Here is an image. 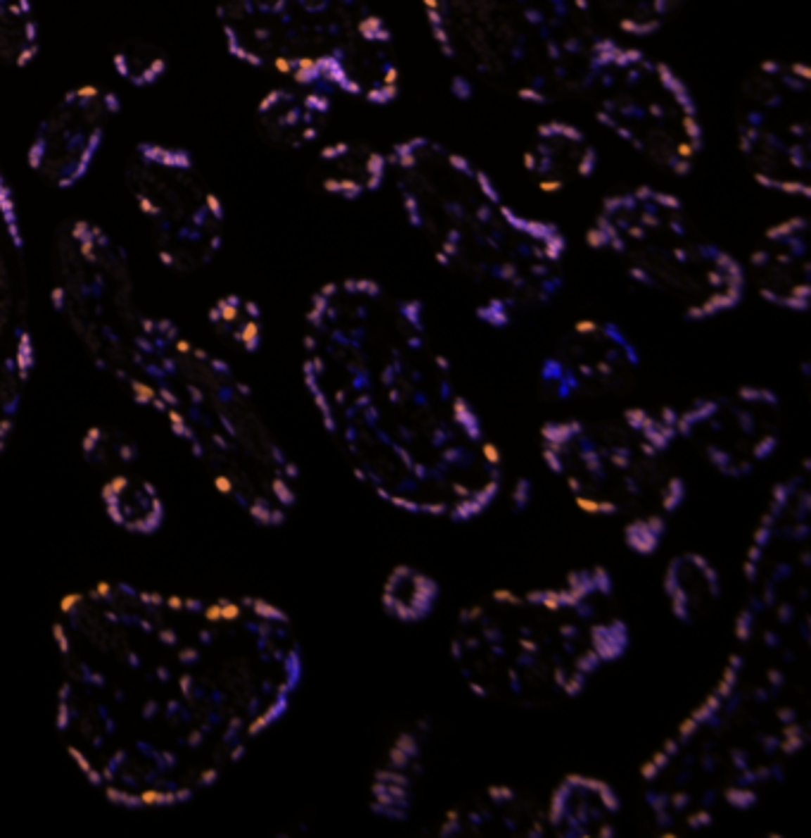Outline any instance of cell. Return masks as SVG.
Here are the masks:
<instances>
[{"instance_id": "6da1fadb", "label": "cell", "mask_w": 811, "mask_h": 838, "mask_svg": "<svg viewBox=\"0 0 811 838\" xmlns=\"http://www.w3.org/2000/svg\"><path fill=\"white\" fill-rule=\"evenodd\" d=\"M55 727L98 796L191 803L290 712L305 650L281 605L105 579L60 600Z\"/></svg>"}, {"instance_id": "7a4b0ae2", "label": "cell", "mask_w": 811, "mask_h": 838, "mask_svg": "<svg viewBox=\"0 0 811 838\" xmlns=\"http://www.w3.org/2000/svg\"><path fill=\"white\" fill-rule=\"evenodd\" d=\"M300 374L328 441L383 505L466 524L497 503L500 448L419 298L371 277L321 284L305 310Z\"/></svg>"}, {"instance_id": "3957f363", "label": "cell", "mask_w": 811, "mask_h": 838, "mask_svg": "<svg viewBox=\"0 0 811 838\" xmlns=\"http://www.w3.org/2000/svg\"><path fill=\"white\" fill-rule=\"evenodd\" d=\"M53 308L98 372L153 412L222 498L276 529L300 498L295 460L236 367L143 303L129 255L91 246L51 279Z\"/></svg>"}, {"instance_id": "277c9868", "label": "cell", "mask_w": 811, "mask_h": 838, "mask_svg": "<svg viewBox=\"0 0 811 838\" xmlns=\"http://www.w3.org/2000/svg\"><path fill=\"white\" fill-rule=\"evenodd\" d=\"M809 741V669L733 643L704 691L640 767L659 836L707 831L783 784Z\"/></svg>"}, {"instance_id": "5b68a950", "label": "cell", "mask_w": 811, "mask_h": 838, "mask_svg": "<svg viewBox=\"0 0 811 838\" xmlns=\"http://www.w3.org/2000/svg\"><path fill=\"white\" fill-rule=\"evenodd\" d=\"M388 153V184L404 222L492 331L509 329L564 289L569 236L509 203L495 179L454 146L407 136Z\"/></svg>"}, {"instance_id": "8992f818", "label": "cell", "mask_w": 811, "mask_h": 838, "mask_svg": "<svg viewBox=\"0 0 811 838\" xmlns=\"http://www.w3.org/2000/svg\"><path fill=\"white\" fill-rule=\"evenodd\" d=\"M633 641L616 579L581 565L547 584L492 589L459 610L454 672L478 700L516 710L571 703Z\"/></svg>"}, {"instance_id": "52a82bcc", "label": "cell", "mask_w": 811, "mask_h": 838, "mask_svg": "<svg viewBox=\"0 0 811 838\" xmlns=\"http://www.w3.org/2000/svg\"><path fill=\"white\" fill-rule=\"evenodd\" d=\"M538 448L576 510L611 524L638 558L659 553L688 498L673 405L547 419Z\"/></svg>"}, {"instance_id": "ba28073f", "label": "cell", "mask_w": 811, "mask_h": 838, "mask_svg": "<svg viewBox=\"0 0 811 838\" xmlns=\"http://www.w3.org/2000/svg\"><path fill=\"white\" fill-rule=\"evenodd\" d=\"M217 24L231 58L288 84L378 108L400 96L392 31L359 0H219Z\"/></svg>"}, {"instance_id": "9c48e42d", "label": "cell", "mask_w": 811, "mask_h": 838, "mask_svg": "<svg viewBox=\"0 0 811 838\" xmlns=\"http://www.w3.org/2000/svg\"><path fill=\"white\" fill-rule=\"evenodd\" d=\"M585 241L685 322H711L740 308L745 265L692 220L683 198L652 184L609 193Z\"/></svg>"}, {"instance_id": "30bf717a", "label": "cell", "mask_w": 811, "mask_h": 838, "mask_svg": "<svg viewBox=\"0 0 811 838\" xmlns=\"http://www.w3.org/2000/svg\"><path fill=\"white\" fill-rule=\"evenodd\" d=\"M578 86L607 134L652 167L688 177L704 150V122L690 86L661 60L614 39L590 43Z\"/></svg>"}, {"instance_id": "8fae6325", "label": "cell", "mask_w": 811, "mask_h": 838, "mask_svg": "<svg viewBox=\"0 0 811 838\" xmlns=\"http://www.w3.org/2000/svg\"><path fill=\"white\" fill-rule=\"evenodd\" d=\"M124 181L162 267L193 274L219 258L226 208L189 148L139 141L124 167Z\"/></svg>"}, {"instance_id": "7c38bea8", "label": "cell", "mask_w": 811, "mask_h": 838, "mask_svg": "<svg viewBox=\"0 0 811 838\" xmlns=\"http://www.w3.org/2000/svg\"><path fill=\"white\" fill-rule=\"evenodd\" d=\"M809 81L804 62L764 60L735 120L738 153L754 184L783 198L811 193Z\"/></svg>"}, {"instance_id": "4fadbf2b", "label": "cell", "mask_w": 811, "mask_h": 838, "mask_svg": "<svg viewBox=\"0 0 811 838\" xmlns=\"http://www.w3.org/2000/svg\"><path fill=\"white\" fill-rule=\"evenodd\" d=\"M673 410L678 446L692 450L721 479H750L783 443L785 410L771 386L742 384Z\"/></svg>"}, {"instance_id": "5bb4252c", "label": "cell", "mask_w": 811, "mask_h": 838, "mask_svg": "<svg viewBox=\"0 0 811 838\" xmlns=\"http://www.w3.org/2000/svg\"><path fill=\"white\" fill-rule=\"evenodd\" d=\"M640 367L642 353L626 327L609 317H581L545 350L538 384L554 403H585L623 391Z\"/></svg>"}, {"instance_id": "9a60e30c", "label": "cell", "mask_w": 811, "mask_h": 838, "mask_svg": "<svg viewBox=\"0 0 811 838\" xmlns=\"http://www.w3.org/2000/svg\"><path fill=\"white\" fill-rule=\"evenodd\" d=\"M34 367L27 248L15 196L0 172V453L20 422Z\"/></svg>"}, {"instance_id": "2e32d148", "label": "cell", "mask_w": 811, "mask_h": 838, "mask_svg": "<svg viewBox=\"0 0 811 838\" xmlns=\"http://www.w3.org/2000/svg\"><path fill=\"white\" fill-rule=\"evenodd\" d=\"M122 100L101 84H81L65 91L27 146V167L36 179L58 191L79 186L96 167Z\"/></svg>"}, {"instance_id": "e0dca14e", "label": "cell", "mask_w": 811, "mask_h": 838, "mask_svg": "<svg viewBox=\"0 0 811 838\" xmlns=\"http://www.w3.org/2000/svg\"><path fill=\"white\" fill-rule=\"evenodd\" d=\"M745 274L747 286L752 284L766 305L804 315L809 310L811 293L807 217L790 215L764 229L750 253Z\"/></svg>"}, {"instance_id": "ac0fdd59", "label": "cell", "mask_w": 811, "mask_h": 838, "mask_svg": "<svg viewBox=\"0 0 811 838\" xmlns=\"http://www.w3.org/2000/svg\"><path fill=\"white\" fill-rule=\"evenodd\" d=\"M435 834L442 838L466 836H547L542 803L531 793L504 781L485 784L457 803L447 805L435 819Z\"/></svg>"}, {"instance_id": "d6986e66", "label": "cell", "mask_w": 811, "mask_h": 838, "mask_svg": "<svg viewBox=\"0 0 811 838\" xmlns=\"http://www.w3.org/2000/svg\"><path fill=\"white\" fill-rule=\"evenodd\" d=\"M547 836L611 838L619 834L623 803L607 779L585 772L564 774L542 800Z\"/></svg>"}, {"instance_id": "ffe728a7", "label": "cell", "mask_w": 811, "mask_h": 838, "mask_svg": "<svg viewBox=\"0 0 811 838\" xmlns=\"http://www.w3.org/2000/svg\"><path fill=\"white\" fill-rule=\"evenodd\" d=\"M521 162L538 189L557 193L588 181L597 170L600 153L578 124L547 120L535 127Z\"/></svg>"}, {"instance_id": "44dd1931", "label": "cell", "mask_w": 811, "mask_h": 838, "mask_svg": "<svg viewBox=\"0 0 811 838\" xmlns=\"http://www.w3.org/2000/svg\"><path fill=\"white\" fill-rule=\"evenodd\" d=\"M428 729L423 724L400 731L383 760L373 767L369 786L371 812L388 822H407L419 808L426 777Z\"/></svg>"}, {"instance_id": "7402d4cb", "label": "cell", "mask_w": 811, "mask_h": 838, "mask_svg": "<svg viewBox=\"0 0 811 838\" xmlns=\"http://www.w3.org/2000/svg\"><path fill=\"white\" fill-rule=\"evenodd\" d=\"M333 112V96L288 84L276 86L260 98L255 117L260 131L272 143L288 150L314 146L324 136Z\"/></svg>"}, {"instance_id": "603a6c76", "label": "cell", "mask_w": 811, "mask_h": 838, "mask_svg": "<svg viewBox=\"0 0 811 838\" xmlns=\"http://www.w3.org/2000/svg\"><path fill=\"white\" fill-rule=\"evenodd\" d=\"M314 170L324 193L357 203L388 184V153L364 141H333L317 150Z\"/></svg>"}, {"instance_id": "cb8c5ba5", "label": "cell", "mask_w": 811, "mask_h": 838, "mask_svg": "<svg viewBox=\"0 0 811 838\" xmlns=\"http://www.w3.org/2000/svg\"><path fill=\"white\" fill-rule=\"evenodd\" d=\"M661 589L671 615L685 627L707 619L721 598V574L702 553H681L664 569Z\"/></svg>"}, {"instance_id": "d4e9b609", "label": "cell", "mask_w": 811, "mask_h": 838, "mask_svg": "<svg viewBox=\"0 0 811 838\" xmlns=\"http://www.w3.org/2000/svg\"><path fill=\"white\" fill-rule=\"evenodd\" d=\"M438 598L440 589L435 579L411 565L392 567L381 589V605L385 615L400 624H419L431 617Z\"/></svg>"}, {"instance_id": "484cf974", "label": "cell", "mask_w": 811, "mask_h": 838, "mask_svg": "<svg viewBox=\"0 0 811 838\" xmlns=\"http://www.w3.org/2000/svg\"><path fill=\"white\" fill-rule=\"evenodd\" d=\"M103 500L110 517L122 529L134 534H151L162 522V503L151 481L120 474L112 477L103 489Z\"/></svg>"}, {"instance_id": "4316f807", "label": "cell", "mask_w": 811, "mask_h": 838, "mask_svg": "<svg viewBox=\"0 0 811 838\" xmlns=\"http://www.w3.org/2000/svg\"><path fill=\"white\" fill-rule=\"evenodd\" d=\"M41 50V31L31 0H0V65L29 67Z\"/></svg>"}, {"instance_id": "83f0119b", "label": "cell", "mask_w": 811, "mask_h": 838, "mask_svg": "<svg viewBox=\"0 0 811 838\" xmlns=\"http://www.w3.org/2000/svg\"><path fill=\"white\" fill-rule=\"evenodd\" d=\"M210 322L222 336L243 350H255L262 341V315L253 300L243 296H224L212 305Z\"/></svg>"}, {"instance_id": "f1b7e54d", "label": "cell", "mask_w": 811, "mask_h": 838, "mask_svg": "<svg viewBox=\"0 0 811 838\" xmlns=\"http://www.w3.org/2000/svg\"><path fill=\"white\" fill-rule=\"evenodd\" d=\"M117 77L134 89H153L167 74V58L160 48L146 41H131L112 58Z\"/></svg>"}]
</instances>
